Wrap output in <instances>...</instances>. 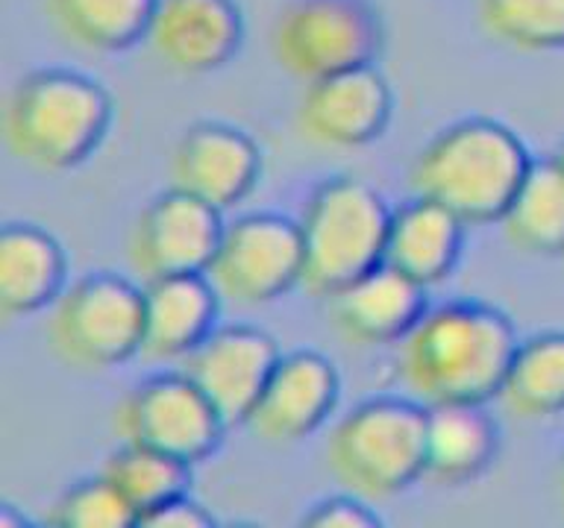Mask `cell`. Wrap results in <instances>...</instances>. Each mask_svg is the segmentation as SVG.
Masks as SVG:
<instances>
[{"label":"cell","instance_id":"obj_1","mask_svg":"<svg viewBox=\"0 0 564 528\" xmlns=\"http://www.w3.org/2000/svg\"><path fill=\"white\" fill-rule=\"evenodd\" d=\"M518 343L500 308L458 299L430 308L397 343V378L426 408L485 405L500 396Z\"/></svg>","mask_w":564,"mask_h":528},{"label":"cell","instance_id":"obj_2","mask_svg":"<svg viewBox=\"0 0 564 528\" xmlns=\"http://www.w3.org/2000/svg\"><path fill=\"white\" fill-rule=\"evenodd\" d=\"M527 144L500 121L465 118L423 144L409 170L414 194L447 206L467 227L500 223L532 170Z\"/></svg>","mask_w":564,"mask_h":528},{"label":"cell","instance_id":"obj_3","mask_svg":"<svg viewBox=\"0 0 564 528\" xmlns=\"http://www.w3.org/2000/svg\"><path fill=\"white\" fill-rule=\"evenodd\" d=\"M112 127V97L97 79L70 68H42L18 79L3 106L9 153L47 174L95 156Z\"/></svg>","mask_w":564,"mask_h":528},{"label":"cell","instance_id":"obj_4","mask_svg":"<svg viewBox=\"0 0 564 528\" xmlns=\"http://www.w3.org/2000/svg\"><path fill=\"white\" fill-rule=\"evenodd\" d=\"M391 209L368 183L333 176L312 188L300 211L303 288L333 299L350 282L386 262Z\"/></svg>","mask_w":564,"mask_h":528},{"label":"cell","instance_id":"obj_5","mask_svg":"<svg viewBox=\"0 0 564 528\" xmlns=\"http://www.w3.org/2000/svg\"><path fill=\"white\" fill-rule=\"evenodd\" d=\"M326 464L361 499H394L426 475V405L403 396L356 405L329 431Z\"/></svg>","mask_w":564,"mask_h":528},{"label":"cell","instance_id":"obj_6","mask_svg":"<svg viewBox=\"0 0 564 528\" xmlns=\"http://www.w3.org/2000/svg\"><path fill=\"white\" fill-rule=\"evenodd\" d=\"M144 288L127 276L100 271L62 290L51 306L47 343L70 370L104 373L141 355Z\"/></svg>","mask_w":564,"mask_h":528},{"label":"cell","instance_id":"obj_7","mask_svg":"<svg viewBox=\"0 0 564 528\" xmlns=\"http://www.w3.org/2000/svg\"><path fill=\"white\" fill-rule=\"evenodd\" d=\"M382 18L370 0H291L271 30L273 62L303 82L365 68L382 51Z\"/></svg>","mask_w":564,"mask_h":528},{"label":"cell","instance_id":"obj_8","mask_svg":"<svg viewBox=\"0 0 564 528\" xmlns=\"http://www.w3.org/2000/svg\"><path fill=\"white\" fill-rule=\"evenodd\" d=\"M206 276L224 299L268 306L303 285V241L297 220L253 211L224 227Z\"/></svg>","mask_w":564,"mask_h":528},{"label":"cell","instance_id":"obj_9","mask_svg":"<svg viewBox=\"0 0 564 528\" xmlns=\"http://www.w3.org/2000/svg\"><path fill=\"white\" fill-rule=\"evenodd\" d=\"M115 429L123 443L159 449L194 466L220 447L227 422L185 373H159L118 403Z\"/></svg>","mask_w":564,"mask_h":528},{"label":"cell","instance_id":"obj_10","mask_svg":"<svg viewBox=\"0 0 564 528\" xmlns=\"http://www.w3.org/2000/svg\"><path fill=\"white\" fill-rule=\"evenodd\" d=\"M220 215L224 211L212 209L209 202L171 185V191L153 197L132 223L127 238L132 271L144 282L176 273H206L227 227Z\"/></svg>","mask_w":564,"mask_h":528},{"label":"cell","instance_id":"obj_11","mask_svg":"<svg viewBox=\"0 0 564 528\" xmlns=\"http://www.w3.org/2000/svg\"><path fill=\"white\" fill-rule=\"evenodd\" d=\"M394 97L373 65L306 82L297 103L300 135L317 147H368L391 123Z\"/></svg>","mask_w":564,"mask_h":528},{"label":"cell","instance_id":"obj_12","mask_svg":"<svg viewBox=\"0 0 564 528\" xmlns=\"http://www.w3.org/2000/svg\"><path fill=\"white\" fill-rule=\"evenodd\" d=\"M341 399V376L326 355L294 350L282 355L247 426L264 443L291 447L324 429Z\"/></svg>","mask_w":564,"mask_h":528},{"label":"cell","instance_id":"obj_13","mask_svg":"<svg viewBox=\"0 0 564 528\" xmlns=\"http://www.w3.org/2000/svg\"><path fill=\"white\" fill-rule=\"evenodd\" d=\"M280 346L256 326H218L185 359V376L200 387L227 426L247 422L271 378Z\"/></svg>","mask_w":564,"mask_h":528},{"label":"cell","instance_id":"obj_14","mask_svg":"<svg viewBox=\"0 0 564 528\" xmlns=\"http://www.w3.org/2000/svg\"><path fill=\"white\" fill-rule=\"evenodd\" d=\"M171 179L174 188L209 202L212 209H236L262 179V153L232 123L200 121L176 141Z\"/></svg>","mask_w":564,"mask_h":528},{"label":"cell","instance_id":"obj_15","mask_svg":"<svg viewBox=\"0 0 564 528\" xmlns=\"http://www.w3.org/2000/svg\"><path fill=\"white\" fill-rule=\"evenodd\" d=\"M245 18L236 0H159L148 44L167 70L200 77L236 59Z\"/></svg>","mask_w":564,"mask_h":528},{"label":"cell","instance_id":"obj_16","mask_svg":"<svg viewBox=\"0 0 564 528\" xmlns=\"http://www.w3.org/2000/svg\"><path fill=\"white\" fill-rule=\"evenodd\" d=\"M426 290L382 262L329 299L333 323L352 346L400 343L430 311Z\"/></svg>","mask_w":564,"mask_h":528},{"label":"cell","instance_id":"obj_17","mask_svg":"<svg viewBox=\"0 0 564 528\" xmlns=\"http://www.w3.org/2000/svg\"><path fill=\"white\" fill-rule=\"evenodd\" d=\"M218 288L206 273L144 282V341L150 361H185L218 329Z\"/></svg>","mask_w":564,"mask_h":528},{"label":"cell","instance_id":"obj_18","mask_svg":"<svg viewBox=\"0 0 564 528\" xmlns=\"http://www.w3.org/2000/svg\"><path fill=\"white\" fill-rule=\"evenodd\" d=\"M465 220L447 206L414 194L400 209H391L386 264L423 288H435L456 271L465 244Z\"/></svg>","mask_w":564,"mask_h":528},{"label":"cell","instance_id":"obj_19","mask_svg":"<svg viewBox=\"0 0 564 528\" xmlns=\"http://www.w3.org/2000/svg\"><path fill=\"white\" fill-rule=\"evenodd\" d=\"M68 288V258L51 232L35 223H7L0 232V311L30 317L51 308Z\"/></svg>","mask_w":564,"mask_h":528},{"label":"cell","instance_id":"obj_20","mask_svg":"<svg viewBox=\"0 0 564 528\" xmlns=\"http://www.w3.org/2000/svg\"><path fill=\"white\" fill-rule=\"evenodd\" d=\"M500 452V429L482 405L426 408V475L438 487L476 482Z\"/></svg>","mask_w":564,"mask_h":528},{"label":"cell","instance_id":"obj_21","mask_svg":"<svg viewBox=\"0 0 564 528\" xmlns=\"http://www.w3.org/2000/svg\"><path fill=\"white\" fill-rule=\"evenodd\" d=\"M159 0H44L47 18L68 44L88 53H121L148 42Z\"/></svg>","mask_w":564,"mask_h":528},{"label":"cell","instance_id":"obj_22","mask_svg":"<svg viewBox=\"0 0 564 528\" xmlns=\"http://www.w3.org/2000/svg\"><path fill=\"white\" fill-rule=\"evenodd\" d=\"M500 403L520 420H546L564 411V332H541L518 343Z\"/></svg>","mask_w":564,"mask_h":528},{"label":"cell","instance_id":"obj_23","mask_svg":"<svg viewBox=\"0 0 564 528\" xmlns=\"http://www.w3.org/2000/svg\"><path fill=\"white\" fill-rule=\"evenodd\" d=\"M509 244L529 255H562L564 250V179L553 162L532 165L527 183L502 215Z\"/></svg>","mask_w":564,"mask_h":528},{"label":"cell","instance_id":"obj_24","mask_svg":"<svg viewBox=\"0 0 564 528\" xmlns=\"http://www.w3.org/2000/svg\"><path fill=\"white\" fill-rule=\"evenodd\" d=\"M100 473L121 491V496L130 502L139 519L148 510L165 505V502L185 496L192 484V464L180 458L165 455L159 449L139 447V443H121L112 455L106 458Z\"/></svg>","mask_w":564,"mask_h":528},{"label":"cell","instance_id":"obj_25","mask_svg":"<svg viewBox=\"0 0 564 528\" xmlns=\"http://www.w3.org/2000/svg\"><path fill=\"white\" fill-rule=\"evenodd\" d=\"M485 33L523 53L564 47V0H476Z\"/></svg>","mask_w":564,"mask_h":528},{"label":"cell","instance_id":"obj_26","mask_svg":"<svg viewBox=\"0 0 564 528\" xmlns=\"http://www.w3.org/2000/svg\"><path fill=\"white\" fill-rule=\"evenodd\" d=\"M47 522L56 528H127L139 526V514L104 473L74 482L51 505Z\"/></svg>","mask_w":564,"mask_h":528},{"label":"cell","instance_id":"obj_27","mask_svg":"<svg viewBox=\"0 0 564 528\" xmlns=\"http://www.w3.org/2000/svg\"><path fill=\"white\" fill-rule=\"evenodd\" d=\"M300 522L312 528H368L377 526L379 517L368 508V499L352 493V496H329L315 502Z\"/></svg>","mask_w":564,"mask_h":528},{"label":"cell","instance_id":"obj_28","mask_svg":"<svg viewBox=\"0 0 564 528\" xmlns=\"http://www.w3.org/2000/svg\"><path fill=\"white\" fill-rule=\"evenodd\" d=\"M212 522H215L212 514H206L203 505L188 499V493L165 502V505H159V508L148 510V514L139 519V526L144 528H203L212 526Z\"/></svg>","mask_w":564,"mask_h":528},{"label":"cell","instance_id":"obj_29","mask_svg":"<svg viewBox=\"0 0 564 528\" xmlns=\"http://www.w3.org/2000/svg\"><path fill=\"white\" fill-rule=\"evenodd\" d=\"M550 162H553V167H555V170H558V174H562V179H564V141H562V144H558V150H555Z\"/></svg>","mask_w":564,"mask_h":528},{"label":"cell","instance_id":"obj_30","mask_svg":"<svg viewBox=\"0 0 564 528\" xmlns=\"http://www.w3.org/2000/svg\"><path fill=\"white\" fill-rule=\"evenodd\" d=\"M558 496H562V508H564V455L558 461Z\"/></svg>","mask_w":564,"mask_h":528},{"label":"cell","instance_id":"obj_31","mask_svg":"<svg viewBox=\"0 0 564 528\" xmlns=\"http://www.w3.org/2000/svg\"><path fill=\"white\" fill-rule=\"evenodd\" d=\"M562 258H564V250H562Z\"/></svg>","mask_w":564,"mask_h":528}]
</instances>
